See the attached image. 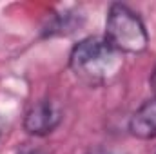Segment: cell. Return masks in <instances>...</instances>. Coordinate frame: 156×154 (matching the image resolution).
<instances>
[{
	"mask_svg": "<svg viewBox=\"0 0 156 154\" xmlns=\"http://www.w3.org/2000/svg\"><path fill=\"white\" fill-rule=\"evenodd\" d=\"M67 65L87 87H105L123 71L125 54L113 49L104 37H85L69 51Z\"/></svg>",
	"mask_w": 156,
	"mask_h": 154,
	"instance_id": "obj_1",
	"label": "cell"
},
{
	"mask_svg": "<svg viewBox=\"0 0 156 154\" xmlns=\"http://www.w3.org/2000/svg\"><path fill=\"white\" fill-rule=\"evenodd\" d=\"M104 38L122 54H142L149 47V31L138 11L123 2H113L105 16Z\"/></svg>",
	"mask_w": 156,
	"mask_h": 154,
	"instance_id": "obj_2",
	"label": "cell"
},
{
	"mask_svg": "<svg viewBox=\"0 0 156 154\" xmlns=\"http://www.w3.org/2000/svg\"><path fill=\"white\" fill-rule=\"evenodd\" d=\"M64 120L60 107L51 98H40L33 102L24 113L22 129L33 138H45L55 132Z\"/></svg>",
	"mask_w": 156,
	"mask_h": 154,
	"instance_id": "obj_3",
	"label": "cell"
},
{
	"mask_svg": "<svg viewBox=\"0 0 156 154\" xmlns=\"http://www.w3.org/2000/svg\"><path fill=\"white\" fill-rule=\"evenodd\" d=\"M127 131L136 140H156V94L144 100L136 107L127 121Z\"/></svg>",
	"mask_w": 156,
	"mask_h": 154,
	"instance_id": "obj_4",
	"label": "cell"
},
{
	"mask_svg": "<svg viewBox=\"0 0 156 154\" xmlns=\"http://www.w3.org/2000/svg\"><path fill=\"white\" fill-rule=\"evenodd\" d=\"M83 24V15H76L75 11H64L62 15H55L42 29V38L53 37H69L78 31Z\"/></svg>",
	"mask_w": 156,
	"mask_h": 154,
	"instance_id": "obj_5",
	"label": "cell"
},
{
	"mask_svg": "<svg viewBox=\"0 0 156 154\" xmlns=\"http://www.w3.org/2000/svg\"><path fill=\"white\" fill-rule=\"evenodd\" d=\"M149 83H151V89L154 91V94H156V64H154V67H153V71H151V76H149Z\"/></svg>",
	"mask_w": 156,
	"mask_h": 154,
	"instance_id": "obj_6",
	"label": "cell"
},
{
	"mask_svg": "<svg viewBox=\"0 0 156 154\" xmlns=\"http://www.w3.org/2000/svg\"><path fill=\"white\" fill-rule=\"evenodd\" d=\"M87 154H115V152H111V151H107L104 147H94V149H89Z\"/></svg>",
	"mask_w": 156,
	"mask_h": 154,
	"instance_id": "obj_7",
	"label": "cell"
},
{
	"mask_svg": "<svg viewBox=\"0 0 156 154\" xmlns=\"http://www.w3.org/2000/svg\"><path fill=\"white\" fill-rule=\"evenodd\" d=\"M24 154H44V152L38 151V149H35V151H27V152H24Z\"/></svg>",
	"mask_w": 156,
	"mask_h": 154,
	"instance_id": "obj_8",
	"label": "cell"
},
{
	"mask_svg": "<svg viewBox=\"0 0 156 154\" xmlns=\"http://www.w3.org/2000/svg\"><path fill=\"white\" fill-rule=\"evenodd\" d=\"M0 138H2V131H0Z\"/></svg>",
	"mask_w": 156,
	"mask_h": 154,
	"instance_id": "obj_9",
	"label": "cell"
},
{
	"mask_svg": "<svg viewBox=\"0 0 156 154\" xmlns=\"http://www.w3.org/2000/svg\"><path fill=\"white\" fill-rule=\"evenodd\" d=\"M154 154H156V152H154Z\"/></svg>",
	"mask_w": 156,
	"mask_h": 154,
	"instance_id": "obj_10",
	"label": "cell"
}]
</instances>
